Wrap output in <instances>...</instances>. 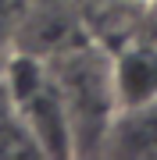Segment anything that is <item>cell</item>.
<instances>
[{
  "mask_svg": "<svg viewBox=\"0 0 157 160\" xmlns=\"http://www.w3.org/2000/svg\"><path fill=\"white\" fill-rule=\"evenodd\" d=\"M0 86L39 153H71L75 149L68 110H64L57 78L47 64H39L36 57H7V64L0 68Z\"/></svg>",
  "mask_w": 157,
  "mask_h": 160,
  "instance_id": "cell-1",
  "label": "cell"
},
{
  "mask_svg": "<svg viewBox=\"0 0 157 160\" xmlns=\"http://www.w3.org/2000/svg\"><path fill=\"white\" fill-rule=\"evenodd\" d=\"M11 36H14V4L0 0V68L11 57Z\"/></svg>",
  "mask_w": 157,
  "mask_h": 160,
  "instance_id": "cell-4",
  "label": "cell"
},
{
  "mask_svg": "<svg viewBox=\"0 0 157 160\" xmlns=\"http://www.w3.org/2000/svg\"><path fill=\"white\" fill-rule=\"evenodd\" d=\"M104 142L122 157H157V100L132 110H114Z\"/></svg>",
  "mask_w": 157,
  "mask_h": 160,
  "instance_id": "cell-3",
  "label": "cell"
},
{
  "mask_svg": "<svg viewBox=\"0 0 157 160\" xmlns=\"http://www.w3.org/2000/svg\"><path fill=\"white\" fill-rule=\"evenodd\" d=\"M111 96L114 110H132L157 100V46L136 43L111 57Z\"/></svg>",
  "mask_w": 157,
  "mask_h": 160,
  "instance_id": "cell-2",
  "label": "cell"
}]
</instances>
